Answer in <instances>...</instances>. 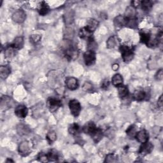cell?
Wrapping results in <instances>:
<instances>
[{
  "label": "cell",
  "mask_w": 163,
  "mask_h": 163,
  "mask_svg": "<svg viewBox=\"0 0 163 163\" xmlns=\"http://www.w3.org/2000/svg\"><path fill=\"white\" fill-rule=\"evenodd\" d=\"M97 43L95 42L94 39L92 38V36L90 37L88 39V51H94L97 49Z\"/></svg>",
  "instance_id": "24"
},
{
  "label": "cell",
  "mask_w": 163,
  "mask_h": 163,
  "mask_svg": "<svg viewBox=\"0 0 163 163\" xmlns=\"http://www.w3.org/2000/svg\"><path fill=\"white\" fill-rule=\"evenodd\" d=\"M69 107L70 112H71L73 116L75 117L78 116L82 109L80 103H79L78 101H77V100H71L69 103Z\"/></svg>",
  "instance_id": "2"
},
{
  "label": "cell",
  "mask_w": 163,
  "mask_h": 163,
  "mask_svg": "<svg viewBox=\"0 0 163 163\" xmlns=\"http://www.w3.org/2000/svg\"><path fill=\"white\" fill-rule=\"evenodd\" d=\"M12 20L16 23H23L26 18V12L23 10H18L12 15Z\"/></svg>",
  "instance_id": "5"
},
{
  "label": "cell",
  "mask_w": 163,
  "mask_h": 163,
  "mask_svg": "<svg viewBox=\"0 0 163 163\" xmlns=\"http://www.w3.org/2000/svg\"><path fill=\"white\" fill-rule=\"evenodd\" d=\"M66 19H65V20H66V24H71L73 22V15H72L71 13H68L66 15Z\"/></svg>",
  "instance_id": "39"
},
{
  "label": "cell",
  "mask_w": 163,
  "mask_h": 163,
  "mask_svg": "<svg viewBox=\"0 0 163 163\" xmlns=\"http://www.w3.org/2000/svg\"><path fill=\"white\" fill-rule=\"evenodd\" d=\"M19 152L23 156L28 155L30 152V147L29 143L27 141L21 142L19 146Z\"/></svg>",
  "instance_id": "7"
},
{
  "label": "cell",
  "mask_w": 163,
  "mask_h": 163,
  "mask_svg": "<svg viewBox=\"0 0 163 163\" xmlns=\"http://www.w3.org/2000/svg\"><path fill=\"white\" fill-rule=\"evenodd\" d=\"M163 77V70L162 69H159L158 72H157L155 75V78L157 80H161Z\"/></svg>",
  "instance_id": "38"
},
{
  "label": "cell",
  "mask_w": 163,
  "mask_h": 163,
  "mask_svg": "<svg viewBox=\"0 0 163 163\" xmlns=\"http://www.w3.org/2000/svg\"><path fill=\"white\" fill-rule=\"evenodd\" d=\"M15 49H20L24 45V39L23 37L18 36L14 40L13 43L10 45Z\"/></svg>",
  "instance_id": "16"
},
{
  "label": "cell",
  "mask_w": 163,
  "mask_h": 163,
  "mask_svg": "<svg viewBox=\"0 0 163 163\" xmlns=\"http://www.w3.org/2000/svg\"><path fill=\"white\" fill-rule=\"evenodd\" d=\"M92 138L95 143H98L103 138V131L100 129H96V131L92 133Z\"/></svg>",
  "instance_id": "20"
},
{
  "label": "cell",
  "mask_w": 163,
  "mask_h": 163,
  "mask_svg": "<svg viewBox=\"0 0 163 163\" xmlns=\"http://www.w3.org/2000/svg\"><path fill=\"white\" fill-rule=\"evenodd\" d=\"M162 105H163V102H162V95H161L159 98L158 99V101H157V105L159 108H162Z\"/></svg>",
  "instance_id": "42"
},
{
  "label": "cell",
  "mask_w": 163,
  "mask_h": 163,
  "mask_svg": "<svg viewBox=\"0 0 163 163\" xmlns=\"http://www.w3.org/2000/svg\"><path fill=\"white\" fill-rule=\"evenodd\" d=\"M92 85L90 82H85L83 85V89L85 92H91L92 90Z\"/></svg>",
  "instance_id": "37"
},
{
  "label": "cell",
  "mask_w": 163,
  "mask_h": 163,
  "mask_svg": "<svg viewBox=\"0 0 163 163\" xmlns=\"http://www.w3.org/2000/svg\"><path fill=\"white\" fill-rule=\"evenodd\" d=\"M47 105L48 109L51 112H56L58 108L61 106V103L59 100L54 98V97H51L48 100Z\"/></svg>",
  "instance_id": "3"
},
{
  "label": "cell",
  "mask_w": 163,
  "mask_h": 163,
  "mask_svg": "<svg viewBox=\"0 0 163 163\" xmlns=\"http://www.w3.org/2000/svg\"><path fill=\"white\" fill-rule=\"evenodd\" d=\"M126 26L131 28H136L138 26V21L137 18L126 19Z\"/></svg>",
  "instance_id": "27"
},
{
  "label": "cell",
  "mask_w": 163,
  "mask_h": 163,
  "mask_svg": "<svg viewBox=\"0 0 163 163\" xmlns=\"http://www.w3.org/2000/svg\"><path fill=\"white\" fill-rule=\"evenodd\" d=\"M118 95L121 97H125L128 95V89L126 86L121 85L118 86Z\"/></svg>",
  "instance_id": "26"
},
{
  "label": "cell",
  "mask_w": 163,
  "mask_h": 163,
  "mask_svg": "<svg viewBox=\"0 0 163 163\" xmlns=\"http://www.w3.org/2000/svg\"><path fill=\"white\" fill-rule=\"evenodd\" d=\"M65 56L66 57L69 59V60H73V59L77 58L78 53L76 48H73V47H69L66 51H64Z\"/></svg>",
  "instance_id": "11"
},
{
  "label": "cell",
  "mask_w": 163,
  "mask_h": 163,
  "mask_svg": "<svg viewBox=\"0 0 163 163\" xmlns=\"http://www.w3.org/2000/svg\"><path fill=\"white\" fill-rule=\"evenodd\" d=\"M151 35L150 33H148V32H142L140 33V40L142 41V42L144 43H147L149 41Z\"/></svg>",
  "instance_id": "31"
},
{
  "label": "cell",
  "mask_w": 163,
  "mask_h": 163,
  "mask_svg": "<svg viewBox=\"0 0 163 163\" xmlns=\"http://www.w3.org/2000/svg\"><path fill=\"white\" fill-rule=\"evenodd\" d=\"M118 68V64H114L112 66V69L113 70H115V71L117 70Z\"/></svg>",
  "instance_id": "43"
},
{
  "label": "cell",
  "mask_w": 163,
  "mask_h": 163,
  "mask_svg": "<svg viewBox=\"0 0 163 163\" xmlns=\"http://www.w3.org/2000/svg\"><path fill=\"white\" fill-rule=\"evenodd\" d=\"M57 138V135L56 133L54 131H50L48 132L47 134V139L48 140V142L52 143L54 142L56 140Z\"/></svg>",
  "instance_id": "34"
},
{
  "label": "cell",
  "mask_w": 163,
  "mask_h": 163,
  "mask_svg": "<svg viewBox=\"0 0 163 163\" xmlns=\"http://www.w3.org/2000/svg\"><path fill=\"white\" fill-rule=\"evenodd\" d=\"M66 85L67 88L70 90H75L78 88V80L72 77H68L66 79Z\"/></svg>",
  "instance_id": "10"
},
{
  "label": "cell",
  "mask_w": 163,
  "mask_h": 163,
  "mask_svg": "<svg viewBox=\"0 0 163 163\" xmlns=\"http://www.w3.org/2000/svg\"><path fill=\"white\" fill-rule=\"evenodd\" d=\"M125 17L126 19L136 18V10L135 8L133 6H130L126 8L125 12Z\"/></svg>",
  "instance_id": "19"
},
{
  "label": "cell",
  "mask_w": 163,
  "mask_h": 163,
  "mask_svg": "<svg viewBox=\"0 0 163 163\" xmlns=\"http://www.w3.org/2000/svg\"><path fill=\"white\" fill-rule=\"evenodd\" d=\"M28 108L24 105H19L15 109V114L16 116L20 118H25L28 115Z\"/></svg>",
  "instance_id": "6"
},
{
  "label": "cell",
  "mask_w": 163,
  "mask_h": 163,
  "mask_svg": "<svg viewBox=\"0 0 163 163\" xmlns=\"http://www.w3.org/2000/svg\"><path fill=\"white\" fill-rule=\"evenodd\" d=\"M96 59V53L94 51H88L84 54V59L87 66L93 65L95 63Z\"/></svg>",
  "instance_id": "4"
},
{
  "label": "cell",
  "mask_w": 163,
  "mask_h": 163,
  "mask_svg": "<svg viewBox=\"0 0 163 163\" xmlns=\"http://www.w3.org/2000/svg\"><path fill=\"white\" fill-rule=\"evenodd\" d=\"M126 19L122 15H118L114 19V25L116 28H121V27L126 26Z\"/></svg>",
  "instance_id": "15"
},
{
  "label": "cell",
  "mask_w": 163,
  "mask_h": 163,
  "mask_svg": "<svg viewBox=\"0 0 163 163\" xmlns=\"http://www.w3.org/2000/svg\"><path fill=\"white\" fill-rule=\"evenodd\" d=\"M142 144L143 145L141 146V147L139 150V153L140 154H142L143 155H146L148 154H150L152 152V150H153L154 146L151 143L146 142L142 143Z\"/></svg>",
  "instance_id": "8"
},
{
  "label": "cell",
  "mask_w": 163,
  "mask_h": 163,
  "mask_svg": "<svg viewBox=\"0 0 163 163\" xmlns=\"http://www.w3.org/2000/svg\"><path fill=\"white\" fill-rule=\"evenodd\" d=\"M92 33L90 31L88 30V29L85 27V28L81 29L79 31V36L82 38H88L89 39L90 37L92 36Z\"/></svg>",
  "instance_id": "25"
},
{
  "label": "cell",
  "mask_w": 163,
  "mask_h": 163,
  "mask_svg": "<svg viewBox=\"0 0 163 163\" xmlns=\"http://www.w3.org/2000/svg\"><path fill=\"white\" fill-rule=\"evenodd\" d=\"M98 24H99V23L96 20L91 19L88 22V24H87L86 28L88 29L89 31L92 32L96 29L97 26H98Z\"/></svg>",
  "instance_id": "17"
},
{
  "label": "cell",
  "mask_w": 163,
  "mask_h": 163,
  "mask_svg": "<svg viewBox=\"0 0 163 163\" xmlns=\"http://www.w3.org/2000/svg\"><path fill=\"white\" fill-rule=\"evenodd\" d=\"M49 161H56L58 159V154L55 150H52L47 155Z\"/></svg>",
  "instance_id": "33"
},
{
  "label": "cell",
  "mask_w": 163,
  "mask_h": 163,
  "mask_svg": "<svg viewBox=\"0 0 163 163\" xmlns=\"http://www.w3.org/2000/svg\"><path fill=\"white\" fill-rule=\"evenodd\" d=\"M15 48H14L11 45L8 46L6 50L5 51V55L7 58H12L13 57L15 54Z\"/></svg>",
  "instance_id": "28"
},
{
  "label": "cell",
  "mask_w": 163,
  "mask_h": 163,
  "mask_svg": "<svg viewBox=\"0 0 163 163\" xmlns=\"http://www.w3.org/2000/svg\"><path fill=\"white\" fill-rule=\"evenodd\" d=\"M135 138L140 143H144L146 142H148L149 134L145 130H141V131H140L136 134Z\"/></svg>",
  "instance_id": "9"
},
{
  "label": "cell",
  "mask_w": 163,
  "mask_h": 163,
  "mask_svg": "<svg viewBox=\"0 0 163 163\" xmlns=\"http://www.w3.org/2000/svg\"><path fill=\"white\" fill-rule=\"evenodd\" d=\"M38 158L40 161L42 162H48V156L47 155L45 154H40V155L38 157Z\"/></svg>",
  "instance_id": "40"
},
{
  "label": "cell",
  "mask_w": 163,
  "mask_h": 163,
  "mask_svg": "<svg viewBox=\"0 0 163 163\" xmlns=\"http://www.w3.org/2000/svg\"><path fill=\"white\" fill-rule=\"evenodd\" d=\"M112 82L113 85L118 87L122 85L123 78L120 74H115L112 78Z\"/></svg>",
  "instance_id": "22"
},
{
  "label": "cell",
  "mask_w": 163,
  "mask_h": 163,
  "mask_svg": "<svg viewBox=\"0 0 163 163\" xmlns=\"http://www.w3.org/2000/svg\"><path fill=\"white\" fill-rule=\"evenodd\" d=\"M97 128L95 124L93 122H87L83 127V131L88 134L92 135L96 130Z\"/></svg>",
  "instance_id": "12"
},
{
  "label": "cell",
  "mask_w": 163,
  "mask_h": 163,
  "mask_svg": "<svg viewBox=\"0 0 163 163\" xmlns=\"http://www.w3.org/2000/svg\"><path fill=\"white\" fill-rule=\"evenodd\" d=\"M80 131V127L78 124H73L71 126L69 127L68 131L69 134L72 135H76Z\"/></svg>",
  "instance_id": "29"
},
{
  "label": "cell",
  "mask_w": 163,
  "mask_h": 163,
  "mask_svg": "<svg viewBox=\"0 0 163 163\" xmlns=\"http://www.w3.org/2000/svg\"><path fill=\"white\" fill-rule=\"evenodd\" d=\"M117 161V157L114 155V154H108L106 157V159H105V162H116Z\"/></svg>",
  "instance_id": "36"
},
{
  "label": "cell",
  "mask_w": 163,
  "mask_h": 163,
  "mask_svg": "<svg viewBox=\"0 0 163 163\" xmlns=\"http://www.w3.org/2000/svg\"><path fill=\"white\" fill-rule=\"evenodd\" d=\"M120 51L122 54V57L125 63L130 62L133 59L134 51L133 48L126 45H122L120 48Z\"/></svg>",
  "instance_id": "1"
},
{
  "label": "cell",
  "mask_w": 163,
  "mask_h": 163,
  "mask_svg": "<svg viewBox=\"0 0 163 163\" xmlns=\"http://www.w3.org/2000/svg\"><path fill=\"white\" fill-rule=\"evenodd\" d=\"M49 10H50V8H49V7H48V5L45 2H43L41 3L40 8L38 9V12L42 16H44L48 13Z\"/></svg>",
  "instance_id": "23"
},
{
  "label": "cell",
  "mask_w": 163,
  "mask_h": 163,
  "mask_svg": "<svg viewBox=\"0 0 163 163\" xmlns=\"http://www.w3.org/2000/svg\"><path fill=\"white\" fill-rule=\"evenodd\" d=\"M146 96L145 92L142 89L136 90L133 93V98L138 101H141L145 99Z\"/></svg>",
  "instance_id": "14"
},
{
  "label": "cell",
  "mask_w": 163,
  "mask_h": 163,
  "mask_svg": "<svg viewBox=\"0 0 163 163\" xmlns=\"http://www.w3.org/2000/svg\"><path fill=\"white\" fill-rule=\"evenodd\" d=\"M42 38V36L40 35H32L30 36V41L32 43H38Z\"/></svg>",
  "instance_id": "35"
},
{
  "label": "cell",
  "mask_w": 163,
  "mask_h": 163,
  "mask_svg": "<svg viewBox=\"0 0 163 163\" xmlns=\"http://www.w3.org/2000/svg\"><path fill=\"white\" fill-rule=\"evenodd\" d=\"M119 44L118 38L116 36H112L108 39L106 42V47L108 48H114Z\"/></svg>",
  "instance_id": "13"
},
{
  "label": "cell",
  "mask_w": 163,
  "mask_h": 163,
  "mask_svg": "<svg viewBox=\"0 0 163 163\" xmlns=\"http://www.w3.org/2000/svg\"><path fill=\"white\" fill-rule=\"evenodd\" d=\"M108 86H109V82H108V80H105L104 82H103L102 87H101L102 88H103V89H107Z\"/></svg>",
  "instance_id": "41"
},
{
  "label": "cell",
  "mask_w": 163,
  "mask_h": 163,
  "mask_svg": "<svg viewBox=\"0 0 163 163\" xmlns=\"http://www.w3.org/2000/svg\"><path fill=\"white\" fill-rule=\"evenodd\" d=\"M17 131L19 134L20 136H23V135H27L30 132V130L28 127H27L25 125L23 124H20L17 126Z\"/></svg>",
  "instance_id": "21"
},
{
  "label": "cell",
  "mask_w": 163,
  "mask_h": 163,
  "mask_svg": "<svg viewBox=\"0 0 163 163\" xmlns=\"http://www.w3.org/2000/svg\"><path fill=\"white\" fill-rule=\"evenodd\" d=\"M126 133L130 137H135L136 134H137V128H136L135 126L132 125V126H129L126 130Z\"/></svg>",
  "instance_id": "32"
},
{
  "label": "cell",
  "mask_w": 163,
  "mask_h": 163,
  "mask_svg": "<svg viewBox=\"0 0 163 163\" xmlns=\"http://www.w3.org/2000/svg\"><path fill=\"white\" fill-rule=\"evenodd\" d=\"M11 70L8 66H2L0 67V77L2 79L7 78L10 74Z\"/></svg>",
  "instance_id": "18"
},
{
  "label": "cell",
  "mask_w": 163,
  "mask_h": 163,
  "mask_svg": "<svg viewBox=\"0 0 163 163\" xmlns=\"http://www.w3.org/2000/svg\"><path fill=\"white\" fill-rule=\"evenodd\" d=\"M140 5L142 6V8L145 11H147L150 10L152 6V2L150 1H148V0H146V1H142L140 2Z\"/></svg>",
  "instance_id": "30"
}]
</instances>
